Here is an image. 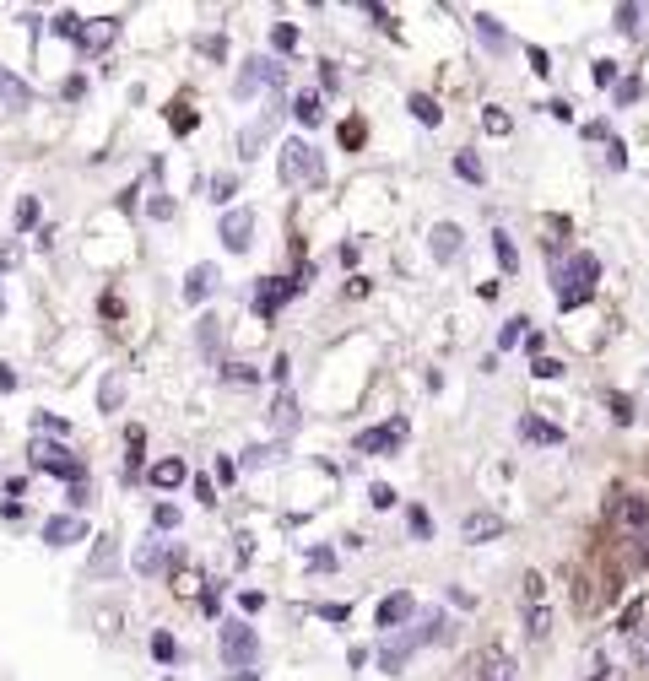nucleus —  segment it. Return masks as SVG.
Wrapping results in <instances>:
<instances>
[{
	"instance_id": "obj_35",
	"label": "nucleus",
	"mask_w": 649,
	"mask_h": 681,
	"mask_svg": "<svg viewBox=\"0 0 649 681\" xmlns=\"http://www.w3.org/2000/svg\"><path fill=\"white\" fill-rule=\"evenodd\" d=\"M525 600H531V606H547V579H541V573H525Z\"/></svg>"
},
{
	"instance_id": "obj_39",
	"label": "nucleus",
	"mask_w": 649,
	"mask_h": 681,
	"mask_svg": "<svg viewBox=\"0 0 649 681\" xmlns=\"http://www.w3.org/2000/svg\"><path fill=\"white\" fill-rule=\"evenodd\" d=\"M238 190V179H233V173H217V179H211V200H228Z\"/></svg>"
},
{
	"instance_id": "obj_12",
	"label": "nucleus",
	"mask_w": 649,
	"mask_h": 681,
	"mask_svg": "<svg viewBox=\"0 0 649 681\" xmlns=\"http://www.w3.org/2000/svg\"><path fill=\"white\" fill-rule=\"evenodd\" d=\"M412 606H417V600H412V595H406V590H395V595H384V600H379V611H374V622L384 627V633H390V627H401L406 617H412Z\"/></svg>"
},
{
	"instance_id": "obj_36",
	"label": "nucleus",
	"mask_w": 649,
	"mask_h": 681,
	"mask_svg": "<svg viewBox=\"0 0 649 681\" xmlns=\"http://www.w3.org/2000/svg\"><path fill=\"white\" fill-rule=\"evenodd\" d=\"M82 28H87V22L71 17V11H60V17H55V33H60V38H82Z\"/></svg>"
},
{
	"instance_id": "obj_50",
	"label": "nucleus",
	"mask_w": 649,
	"mask_h": 681,
	"mask_svg": "<svg viewBox=\"0 0 649 681\" xmlns=\"http://www.w3.org/2000/svg\"><path fill=\"white\" fill-rule=\"evenodd\" d=\"M201 55H211V60H222V55H228V44H222V38H201Z\"/></svg>"
},
{
	"instance_id": "obj_42",
	"label": "nucleus",
	"mask_w": 649,
	"mask_h": 681,
	"mask_svg": "<svg viewBox=\"0 0 649 681\" xmlns=\"http://www.w3.org/2000/svg\"><path fill=\"white\" fill-rule=\"evenodd\" d=\"M476 33H482V38H487V44H503V28H498V22H493V17H476Z\"/></svg>"
},
{
	"instance_id": "obj_25",
	"label": "nucleus",
	"mask_w": 649,
	"mask_h": 681,
	"mask_svg": "<svg viewBox=\"0 0 649 681\" xmlns=\"http://www.w3.org/2000/svg\"><path fill=\"white\" fill-rule=\"evenodd\" d=\"M125 444H130V460H125V482H136V476H141V444H147V433H141V427H130V438H125Z\"/></svg>"
},
{
	"instance_id": "obj_31",
	"label": "nucleus",
	"mask_w": 649,
	"mask_h": 681,
	"mask_svg": "<svg viewBox=\"0 0 649 681\" xmlns=\"http://www.w3.org/2000/svg\"><path fill=\"white\" fill-rule=\"evenodd\" d=\"M98 400H103V411H119V400H125V384H119V373H109V379H103Z\"/></svg>"
},
{
	"instance_id": "obj_40",
	"label": "nucleus",
	"mask_w": 649,
	"mask_h": 681,
	"mask_svg": "<svg viewBox=\"0 0 649 681\" xmlns=\"http://www.w3.org/2000/svg\"><path fill=\"white\" fill-rule=\"evenodd\" d=\"M482 125L493 130V136H509V114H503V109H487V114H482Z\"/></svg>"
},
{
	"instance_id": "obj_44",
	"label": "nucleus",
	"mask_w": 649,
	"mask_h": 681,
	"mask_svg": "<svg viewBox=\"0 0 649 681\" xmlns=\"http://www.w3.org/2000/svg\"><path fill=\"white\" fill-rule=\"evenodd\" d=\"M368 503H374V509H390V503H395V492L384 487V482H374V487H368Z\"/></svg>"
},
{
	"instance_id": "obj_15",
	"label": "nucleus",
	"mask_w": 649,
	"mask_h": 681,
	"mask_svg": "<svg viewBox=\"0 0 649 681\" xmlns=\"http://www.w3.org/2000/svg\"><path fill=\"white\" fill-rule=\"evenodd\" d=\"M211 287H217V265H190V276H184V298H190V303H206Z\"/></svg>"
},
{
	"instance_id": "obj_51",
	"label": "nucleus",
	"mask_w": 649,
	"mask_h": 681,
	"mask_svg": "<svg viewBox=\"0 0 649 681\" xmlns=\"http://www.w3.org/2000/svg\"><path fill=\"white\" fill-rule=\"evenodd\" d=\"M195 498H201V503H217V487H211L206 476H195Z\"/></svg>"
},
{
	"instance_id": "obj_2",
	"label": "nucleus",
	"mask_w": 649,
	"mask_h": 681,
	"mask_svg": "<svg viewBox=\"0 0 649 681\" xmlns=\"http://www.w3.org/2000/svg\"><path fill=\"white\" fill-rule=\"evenodd\" d=\"M595 276H601V260H595V255H574V260H568V271H558V303H563V309H574V303L590 298Z\"/></svg>"
},
{
	"instance_id": "obj_23",
	"label": "nucleus",
	"mask_w": 649,
	"mask_h": 681,
	"mask_svg": "<svg viewBox=\"0 0 649 681\" xmlns=\"http://www.w3.org/2000/svg\"><path fill=\"white\" fill-rule=\"evenodd\" d=\"M87 573H92V579H103V573H114V536H103V541H98V552H92Z\"/></svg>"
},
{
	"instance_id": "obj_28",
	"label": "nucleus",
	"mask_w": 649,
	"mask_h": 681,
	"mask_svg": "<svg viewBox=\"0 0 649 681\" xmlns=\"http://www.w3.org/2000/svg\"><path fill=\"white\" fill-rule=\"evenodd\" d=\"M168 557H179V552H174V546H147V552H141V557H136V568H141V573H157V568H163V563H168Z\"/></svg>"
},
{
	"instance_id": "obj_53",
	"label": "nucleus",
	"mask_w": 649,
	"mask_h": 681,
	"mask_svg": "<svg viewBox=\"0 0 649 681\" xmlns=\"http://www.w3.org/2000/svg\"><path fill=\"white\" fill-rule=\"evenodd\" d=\"M595 82H601V87H606V82H617V65H612V60H601V65H595Z\"/></svg>"
},
{
	"instance_id": "obj_21",
	"label": "nucleus",
	"mask_w": 649,
	"mask_h": 681,
	"mask_svg": "<svg viewBox=\"0 0 649 681\" xmlns=\"http://www.w3.org/2000/svg\"><path fill=\"white\" fill-rule=\"evenodd\" d=\"M184 476H190V471H184L179 454H174V460H157V465H152V487H163V492H168V487H179Z\"/></svg>"
},
{
	"instance_id": "obj_48",
	"label": "nucleus",
	"mask_w": 649,
	"mask_h": 681,
	"mask_svg": "<svg viewBox=\"0 0 649 681\" xmlns=\"http://www.w3.org/2000/svg\"><path fill=\"white\" fill-rule=\"evenodd\" d=\"M633 654H639V660H649V627H633Z\"/></svg>"
},
{
	"instance_id": "obj_8",
	"label": "nucleus",
	"mask_w": 649,
	"mask_h": 681,
	"mask_svg": "<svg viewBox=\"0 0 649 681\" xmlns=\"http://www.w3.org/2000/svg\"><path fill=\"white\" fill-rule=\"evenodd\" d=\"M406 438V422H384V427H368V433H357V454H384V449H401Z\"/></svg>"
},
{
	"instance_id": "obj_49",
	"label": "nucleus",
	"mask_w": 649,
	"mask_h": 681,
	"mask_svg": "<svg viewBox=\"0 0 649 681\" xmlns=\"http://www.w3.org/2000/svg\"><path fill=\"white\" fill-rule=\"evenodd\" d=\"M33 217H38V200H22V206H17V227H33Z\"/></svg>"
},
{
	"instance_id": "obj_43",
	"label": "nucleus",
	"mask_w": 649,
	"mask_h": 681,
	"mask_svg": "<svg viewBox=\"0 0 649 681\" xmlns=\"http://www.w3.org/2000/svg\"><path fill=\"white\" fill-rule=\"evenodd\" d=\"M222 379H233V384H255V368H244V363H228V368H222Z\"/></svg>"
},
{
	"instance_id": "obj_46",
	"label": "nucleus",
	"mask_w": 649,
	"mask_h": 681,
	"mask_svg": "<svg viewBox=\"0 0 649 681\" xmlns=\"http://www.w3.org/2000/svg\"><path fill=\"white\" fill-rule=\"evenodd\" d=\"M87 498H92V487L82 482V487H71V492H65V503H71V509H87Z\"/></svg>"
},
{
	"instance_id": "obj_41",
	"label": "nucleus",
	"mask_w": 649,
	"mask_h": 681,
	"mask_svg": "<svg viewBox=\"0 0 649 681\" xmlns=\"http://www.w3.org/2000/svg\"><path fill=\"white\" fill-rule=\"evenodd\" d=\"M536 379H558V373H563V363H558V357H536Z\"/></svg>"
},
{
	"instance_id": "obj_24",
	"label": "nucleus",
	"mask_w": 649,
	"mask_h": 681,
	"mask_svg": "<svg viewBox=\"0 0 649 681\" xmlns=\"http://www.w3.org/2000/svg\"><path fill=\"white\" fill-rule=\"evenodd\" d=\"M525 633H531L536 644H541V638L552 633V611H547V606H531V611H525Z\"/></svg>"
},
{
	"instance_id": "obj_57",
	"label": "nucleus",
	"mask_w": 649,
	"mask_h": 681,
	"mask_svg": "<svg viewBox=\"0 0 649 681\" xmlns=\"http://www.w3.org/2000/svg\"><path fill=\"white\" fill-rule=\"evenodd\" d=\"M168 681H174V676H168Z\"/></svg>"
},
{
	"instance_id": "obj_16",
	"label": "nucleus",
	"mask_w": 649,
	"mask_h": 681,
	"mask_svg": "<svg viewBox=\"0 0 649 681\" xmlns=\"http://www.w3.org/2000/svg\"><path fill=\"white\" fill-rule=\"evenodd\" d=\"M271 125H276V114H260V125H249L244 136H238V157H244V163H249V157H260V146L271 141Z\"/></svg>"
},
{
	"instance_id": "obj_7",
	"label": "nucleus",
	"mask_w": 649,
	"mask_h": 681,
	"mask_svg": "<svg viewBox=\"0 0 649 681\" xmlns=\"http://www.w3.org/2000/svg\"><path fill=\"white\" fill-rule=\"evenodd\" d=\"M612 519H617V530L628 541H649V503L644 498H617Z\"/></svg>"
},
{
	"instance_id": "obj_22",
	"label": "nucleus",
	"mask_w": 649,
	"mask_h": 681,
	"mask_svg": "<svg viewBox=\"0 0 649 681\" xmlns=\"http://www.w3.org/2000/svg\"><path fill=\"white\" fill-rule=\"evenodd\" d=\"M520 433L531 438V444H563L558 427H552V422H536V417H525V422H520Z\"/></svg>"
},
{
	"instance_id": "obj_20",
	"label": "nucleus",
	"mask_w": 649,
	"mask_h": 681,
	"mask_svg": "<svg viewBox=\"0 0 649 681\" xmlns=\"http://www.w3.org/2000/svg\"><path fill=\"white\" fill-rule=\"evenodd\" d=\"M293 119H298L303 130H309V125H320V119H325V109H320V92H298V98H293Z\"/></svg>"
},
{
	"instance_id": "obj_1",
	"label": "nucleus",
	"mask_w": 649,
	"mask_h": 681,
	"mask_svg": "<svg viewBox=\"0 0 649 681\" xmlns=\"http://www.w3.org/2000/svg\"><path fill=\"white\" fill-rule=\"evenodd\" d=\"M282 179H287V184H309V190H320V184H325L320 152H314V146L303 141V136L282 141Z\"/></svg>"
},
{
	"instance_id": "obj_32",
	"label": "nucleus",
	"mask_w": 649,
	"mask_h": 681,
	"mask_svg": "<svg viewBox=\"0 0 649 681\" xmlns=\"http://www.w3.org/2000/svg\"><path fill=\"white\" fill-rule=\"evenodd\" d=\"M276 454H282V444H249L244 449V465H271Z\"/></svg>"
},
{
	"instance_id": "obj_3",
	"label": "nucleus",
	"mask_w": 649,
	"mask_h": 681,
	"mask_svg": "<svg viewBox=\"0 0 649 681\" xmlns=\"http://www.w3.org/2000/svg\"><path fill=\"white\" fill-rule=\"evenodd\" d=\"M309 282H314V265H303L298 276H266V282L255 287V314H260V319L282 314V303L293 298V292H303Z\"/></svg>"
},
{
	"instance_id": "obj_33",
	"label": "nucleus",
	"mask_w": 649,
	"mask_h": 681,
	"mask_svg": "<svg viewBox=\"0 0 649 681\" xmlns=\"http://www.w3.org/2000/svg\"><path fill=\"white\" fill-rule=\"evenodd\" d=\"M195 336H201V352L211 357V352H217V341H222V330H217V319H211V314H206V319H201V330H195Z\"/></svg>"
},
{
	"instance_id": "obj_45",
	"label": "nucleus",
	"mask_w": 649,
	"mask_h": 681,
	"mask_svg": "<svg viewBox=\"0 0 649 681\" xmlns=\"http://www.w3.org/2000/svg\"><path fill=\"white\" fill-rule=\"evenodd\" d=\"M174 590H179V595H195V590H201V573H195V568H184V573H179V584H174Z\"/></svg>"
},
{
	"instance_id": "obj_11",
	"label": "nucleus",
	"mask_w": 649,
	"mask_h": 681,
	"mask_svg": "<svg viewBox=\"0 0 649 681\" xmlns=\"http://www.w3.org/2000/svg\"><path fill=\"white\" fill-rule=\"evenodd\" d=\"M476 681H520V671H514V660L503 649H482V660H476Z\"/></svg>"
},
{
	"instance_id": "obj_30",
	"label": "nucleus",
	"mask_w": 649,
	"mask_h": 681,
	"mask_svg": "<svg viewBox=\"0 0 649 681\" xmlns=\"http://www.w3.org/2000/svg\"><path fill=\"white\" fill-rule=\"evenodd\" d=\"M455 173H460V179H466V184H482V179H487V173H482V163H476L471 152H455Z\"/></svg>"
},
{
	"instance_id": "obj_18",
	"label": "nucleus",
	"mask_w": 649,
	"mask_h": 681,
	"mask_svg": "<svg viewBox=\"0 0 649 681\" xmlns=\"http://www.w3.org/2000/svg\"><path fill=\"white\" fill-rule=\"evenodd\" d=\"M428 244H433V260H455V255H460V227H455V222H439Z\"/></svg>"
},
{
	"instance_id": "obj_26",
	"label": "nucleus",
	"mask_w": 649,
	"mask_h": 681,
	"mask_svg": "<svg viewBox=\"0 0 649 681\" xmlns=\"http://www.w3.org/2000/svg\"><path fill=\"white\" fill-rule=\"evenodd\" d=\"M152 654H157L163 665H179V660H184V649L174 644V633H152Z\"/></svg>"
},
{
	"instance_id": "obj_4",
	"label": "nucleus",
	"mask_w": 649,
	"mask_h": 681,
	"mask_svg": "<svg viewBox=\"0 0 649 681\" xmlns=\"http://www.w3.org/2000/svg\"><path fill=\"white\" fill-rule=\"evenodd\" d=\"M217 649H222V660H228V665H255L260 660V633L249 622L233 617V622L217 627Z\"/></svg>"
},
{
	"instance_id": "obj_47",
	"label": "nucleus",
	"mask_w": 649,
	"mask_h": 681,
	"mask_svg": "<svg viewBox=\"0 0 649 681\" xmlns=\"http://www.w3.org/2000/svg\"><path fill=\"white\" fill-rule=\"evenodd\" d=\"M33 427H38V433H65V422L60 417H44V411L33 417Z\"/></svg>"
},
{
	"instance_id": "obj_55",
	"label": "nucleus",
	"mask_w": 649,
	"mask_h": 681,
	"mask_svg": "<svg viewBox=\"0 0 649 681\" xmlns=\"http://www.w3.org/2000/svg\"><path fill=\"white\" fill-rule=\"evenodd\" d=\"M0 390H17V373H11L6 363H0Z\"/></svg>"
},
{
	"instance_id": "obj_38",
	"label": "nucleus",
	"mask_w": 649,
	"mask_h": 681,
	"mask_svg": "<svg viewBox=\"0 0 649 681\" xmlns=\"http://www.w3.org/2000/svg\"><path fill=\"white\" fill-rule=\"evenodd\" d=\"M271 44H276V49H293V44H298V28H293V22H276Z\"/></svg>"
},
{
	"instance_id": "obj_17",
	"label": "nucleus",
	"mask_w": 649,
	"mask_h": 681,
	"mask_svg": "<svg viewBox=\"0 0 649 681\" xmlns=\"http://www.w3.org/2000/svg\"><path fill=\"white\" fill-rule=\"evenodd\" d=\"M460 536H466V541H493V536H503V519L498 514H466Z\"/></svg>"
},
{
	"instance_id": "obj_34",
	"label": "nucleus",
	"mask_w": 649,
	"mask_h": 681,
	"mask_svg": "<svg viewBox=\"0 0 649 681\" xmlns=\"http://www.w3.org/2000/svg\"><path fill=\"white\" fill-rule=\"evenodd\" d=\"M520 336H525V319H509V325L498 330V352H509V346H520Z\"/></svg>"
},
{
	"instance_id": "obj_14",
	"label": "nucleus",
	"mask_w": 649,
	"mask_h": 681,
	"mask_svg": "<svg viewBox=\"0 0 649 681\" xmlns=\"http://www.w3.org/2000/svg\"><path fill=\"white\" fill-rule=\"evenodd\" d=\"M412 649H422V638H417V633H406V638H395V644H384V649H379V671H390V676H395L406 660H412Z\"/></svg>"
},
{
	"instance_id": "obj_6",
	"label": "nucleus",
	"mask_w": 649,
	"mask_h": 681,
	"mask_svg": "<svg viewBox=\"0 0 649 681\" xmlns=\"http://www.w3.org/2000/svg\"><path fill=\"white\" fill-rule=\"evenodd\" d=\"M282 82H287L282 60H276V55H255V60L244 65V71H238L233 92H238V98H249V92H255V87H282Z\"/></svg>"
},
{
	"instance_id": "obj_10",
	"label": "nucleus",
	"mask_w": 649,
	"mask_h": 681,
	"mask_svg": "<svg viewBox=\"0 0 649 681\" xmlns=\"http://www.w3.org/2000/svg\"><path fill=\"white\" fill-rule=\"evenodd\" d=\"M217 233H222V244H228V255H244V249H249V233H255V217H249V211H228Z\"/></svg>"
},
{
	"instance_id": "obj_13",
	"label": "nucleus",
	"mask_w": 649,
	"mask_h": 681,
	"mask_svg": "<svg viewBox=\"0 0 649 681\" xmlns=\"http://www.w3.org/2000/svg\"><path fill=\"white\" fill-rule=\"evenodd\" d=\"M87 536V525L76 514H55V519H44V541L49 546H71V541H82Z\"/></svg>"
},
{
	"instance_id": "obj_37",
	"label": "nucleus",
	"mask_w": 649,
	"mask_h": 681,
	"mask_svg": "<svg viewBox=\"0 0 649 681\" xmlns=\"http://www.w3.org/2000/svg\"><path fill=\"white\" fill-rule=\"evenodd\" d=\"M152 525H157V530H179V509H174V503H157Z\"/></svg>"
},
{
	"instance_id": "obj_5",
	"label": "nucleus",
	"mask_w": 649,
	"mask_h": 681,
	"mask_svg": "<svg viewBox=\"0 0 649 681\" xmlns=\"http://www.w3.org/2000/svg\"><path fill=\"white\" fill-rule=\"evenodd\" d=\"M33 465H38V471H55V476H65V482H71V487H82V482H87V465L76 460L71 449H60V444H44V438H38V444H33Z\"/></svg>"
},
{
	"instance_id": "obj_9",
	"label": "nucleus",
	"mask_w": 649,
	"mask_h": 681,
	"mask_svg": "<svg viewBox=\"0 0 649 681\" xmlns=\"http://www.w3.org/2000/svg\"><path fill=\"white\" fill-rule=\"evenodd\" d=\"M114 38H119V17H92L82 28V38H76V49H82V55H98V49H109Z\"/></svg>"
},
{
	"instance_id": "obj_29",
	"label": "nucleus",
	"mask_w": 649,
	"mask_h": 681,
	"mask_svg": "<svg viewBox=\"0 0 649 681\" xmlns=\"http://www.w3.org/2000/svg\"><path fill=\"white\" fill-rule=\"evenodd\" d=\"M493 255H498V265H503V271H520V255H514V244H509V233H493Z\"/></svg>"
},
{
	"instance_id": "obj_27",
	"label": "nucleus",
	"mask_w": 649,
	"mask_h": 681,
	"mask_svg": "<svg viewBox=\"0 0 649 681\" xmlns=\"http://www.w3.org/2000/svg\"><path fill=\"white\" fill-rule=\"evenodd\" d=\"M412 114H417V125H439V119H444V109L428 98V92H417V98H412Z\"/></svg>"
},
{
	"instance_id": "obj_56",
	"label": "nucleus",
	"mask_w": 649,
	"mask_h": 681,
	"mask_svg": "<svg viewBox=\"0 0 649 681\" xmlns=\"http://www.w3.org/2000/svg\"><path fill=\"white\" fill-rule=\"evenodd\" d=\"M11 265H17V249L6 244V249H0V271H11Z\"/></svg>"
},
{
	"instance_id": "obj_52",
	"label": "nucleus",
	"mask_w": 649,
	"mask_h": 681,
	"mask_svg": "<svg viewBox=\"0 0 649 681\" xmlns=\"http://www.w3.org/2000/svg\"><path fill=\"white\" fill-rule=\"evenodd\" d=\"M612 417H617V422H628V417H633V400H622V395H612Z\"/></svg>"
},
{
	"instance_id": "obj_54",
	"label": "nucleus",
	"mask_w": 649,
	"mask_h": 681,
	"mask_svg": "<svg viewBox=\"0 0 649 681\" xmlns=\"http://www.w3.org/2000/svg\"><path fill=\"white\" fill-rule=\"evenodd\" d=\"M330 563H336V557H330L325 546H314V552H309V568H330Z\"/></svg>"
},
{
	"instance_id": "obj_19",
	"label": "nucleus",
	"mask_w": 649,
	"mask_h": 681,
	"mask_svg": "<svg viewBox=\"0 0 649 681\" xmlns=\"http://www.w3.org/2000/svg\"><path fill=\"white\" fill-rule=\"evenodd\" d=\"M0 103H11V109H28V103H33V87L17 82L6 65H0Z\"/></svg>"
}]
</instances>
